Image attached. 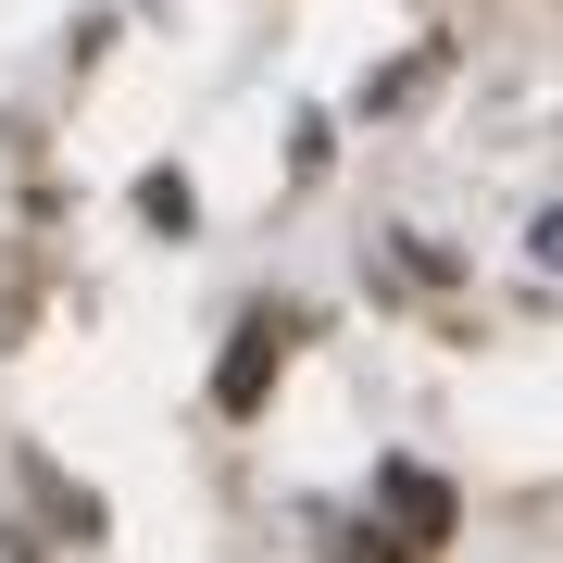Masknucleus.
Listing matches in <instances>:
<instances>
[{
	"label": "nucleus",
	"instance_id": "obj_1",
	"mask_svg": "<svg viewBox=\"0 0 563 563\" xmlns=\"http://www.w3.org/2000/svg\"><path fill=\"white\" fill-rule=\"evenodd\" d=\"M276 363H288V313H251L239 339H225V376H213V401H225V413H263Z\"/></svg>",
	"mask_w": 563,
	"mask_h": 563
},
{
	"label": "nucleus",
	"instance_id": "obj_2",
	"mask_svg": "<svg viewBox=\"0 0 563 563\" xmlns=\"http://www.w3.org/2000/svg\"><path fill=\"white\" fill-rule=\"evenodd\" d=\"M388 501H401V551H426V539L451 526V488L426 476V463H388Z\"/></svg>",
	"mask_w": 563,
	"mask_h": 563
}]
</instances>
